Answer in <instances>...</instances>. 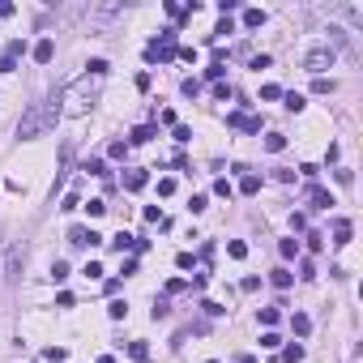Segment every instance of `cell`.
I'll list each match as a JSON object with an SVG mask.
<instances>
[{
    "mask_svg": "<svg viewBox=\"0 0 363 363\" xmlns=\"http://www.w3.org/2000/svg\"><path fill=\"white\" fill-rule=\"evenodd\" d=\"M303 69H308V73H325V69H333V47H316V52H308Z\"/></svg>",
    "mask_w": 363,
    "mask_h": 363,
    "instance_id": "cell-1",
    "label": "cell"
},
{
    "mask_svg": "<svg viewBox=\"0 0 363 363\" xmlns=\"http://www.w3.org/2000/svg\"><path fill=\"white\" fill-rule=\"evenodd\" d=\"M43 124H47V116H43L39 107H34L30 116H26V120H21V124H17V137H34V133H39Z\"/></svg>",
    "mask_w": 363,
    "mask_h": 363,
    "instance_id": "cell-2",
    "label": "cell"
},
{
    "mask_svg": "<svg viewBox=\"0 0 363 363\" xmlns=\"http://www.w3.org/2000/svg\"><path fill=\"white\" fill-rule=\"evenodd\" d=\"M69 239H73V244H98L103 235H98V231H85V226H73V231H69Z\"/></svg>",
    "mask_w": 363,
    "mask_h": 363,
    "instance_id": "cell-3",
    "label": "cell"
},
{
    "mask_svg": "<svg viewBox=\"0 0 363 363\" xmlns=\"http://www.w3.org/2000/svg\"><path fill=\"white\" fill-rule=\"evenodd\" d=\"M333 244H351V222H346V218L333 222Z\"/></svg>",
    "mask_w": 363,
    "mask_h": 363,
    "instance_id": "cell-4",
    "label": "cell"
},
{
    "mask_svg": "<svg viewBox=\"0 0 363 363\" xmlns=\"http://www.w3.org/2000/svg\"><path fill=\"white\" fill-rule=\"evenodd\" d=\"M231 124L235 128H248V133H261V120H256V116H231Z\"/></svg>",
    "mask_w": 363,
    "mask_h": 363,
    "instance_id": "cell-5",
    "label": "cell"
},
{
    "mask_svg": "<svg viewBox=\"0 0 363 363\" xmlns=\"http://www.w3.org/2000/svg\"><path fill=\"white\" fill-rule=\"evenodd\" d=\"M52 56H56V47H52V39H43V43H39V47H34V60H39V64H47V60H52Z\"/></svg>",
    "mask_w": 363,
    "mask_h": 363,
    "instance_id": "cell-6",
    "label": "cell"
},
{
    "mask_svg": "<svg viewBox=\"0 0 363 363\" xmlns=\"http://www.w3.org/2000/svg\"><path fill=\"white\" fill-rule=\"evenodd\" d=\"M312 201H316V210H329V205H333V192H325V188H312Z\"/></svg>",
    "mask_w": 363,
    "mask_h": 363,
    "instance_id": "cell-7",
    "label": "cell"
},
{
    "mask_svg": "<svg viewBox=\"0 0 363 363\" xmlns=\"http://www.w3.org/2000/svg\"><path fill=\"white\" fill-rule=\"evenodd\" d=\"M111 248H116V252H124V248H137V239H133L128 231H120L116 239H111Z\"/></svg>",
    "mask_w": 363,
    "mask_h": 363,
    "instance_id": "cell-8",
    "label": "cell"
},
{
    "mask_svg": "<svg viewBox=\"0 0 363 363\" xmlns=\"http://www.w3.org/2000/svg\"><path fill=\"white\" fill-rule=\"evenodd\" d=\"M124 188H133V192H137V188H145V171H128Z\"/></svg>",
    "mask_w": 363,
    "mask_h": 363,
    "instance_id": "cell-9",
    "label": "cell"
},
{
    "mask_svg": "<svg viewBox=\"0 0 363 363\" xmlns=\"http://www.w3.org/2000/svg\"><path fill=\"white\" fill-rule=\"evenodd\" d=\"M149 137H154V124H141V128H133V141H137V145H145Z\"/></svg>",
    "mask_w": 363,
    "mask_h": 363,
    "instance_id": "cell-10",
    "label": "cell"
},
{
    "mask_svg": "<svg viewBox=\"0 0 363 363\" xmlns=\"http://www.w3.org/2000/svg\"><path fill=\"white\" fill-rule=\"evenodd\" d=\"M226 252H231V256H235V261H244V256H248V248H244V244H239V239H231V244H226Z\"/></svg>",
    "mask_w": 363,
    "mask_h": 363,
    "instance_id": "cell-11",
    "label": "cell"
},
{
    "mask_svg": "<svg viewBox=\"0 0 363 363\" xmlns=\"http://www.w3.org/2000/svg\"><path fill=\"white\" fill-rule=\"evenodd\" d=\"M282 145H287V141H282V133H269V137H265V149H274V154H278Z\"/></svg>",
    "mask_w": 363,
    "mask_h": 363,
    "instance_id": "cell-12",
    "label": "cell"
},
{
    "mask_svg": "<svg viewBox=\"0 0 363 363\" xmlns=\"http://www.w3.org/2000/svg\"><path fill=\"white\" fill-rule=\"evenodd\" d=\"M256 188H261V180H256V175H244V184H239V192H248V197H252Z\"/></svg>",
    "mask_w": 363,
    "mask_h": 363,
    "instance_id": "cell-13",
    "label": "cell"
},
{
    "mask_svg": "<svg viewBox=\"0 0 363 363\" xmlns=\"http://www.w3.org/2000/svg\"><path fill=\"white\" fill-rule=\"evenodd\" d=\"M290 325H295V333H308V329H312L308 316H290Z\"/></svg>",
    "mask_w": 363,
    "mask_h": 363,
    "instance_id": "cell-14",
    "label": "cell"
},
{
    "mask_svg": "<svg viewBox=\"0 0 363 363\" xmlns=\"http://www.w3.org/2000/svg\"><path fill=\"white\" fill-rule=\"evenodd\" d=\"M244 21H248V26H261V21H265V13H261V9H248Z\"/></svg>",
    "mask_w": 363,
    "mask_h": 363,
    "instance_id": "cell-15",
    "label": "cell"
},
{
    "mask_svg": "<svg viewBox=\"0 0 363 363\" xmlns=\"http://www.w3.org/2000/svg\"><path fill=\"white\" fill-rule=\"evenodd\" d=\"M43 359H47V363H60L64 351H60V346H47V351H43Z\"/></svg>",
    "mask_w": 363,
    "mask_h": 363,
    "instance_id": "cell-16",
    "label": "cell"
},
{
    "mask_svg": "<svg viewBox=\"0 0 363 363\" xmlns=\"http://www.w3.org/2000/svg\"><path fill=\"white\" fill-rule=\"evenodd\" d=\"M52 278H56V282H64V278H69V265H64V261H56V265H52Z\"/></svg>",
    "mask_w": 363,
    "mask_h": 363,
    "instance_id": "cell-17",
    "label": "cell"
},
{
    "mask_svg": "<svg viewBox=\"0 0 363 363\" xmlns=\"http://www.w3.org/2000/svg\"><path fill=\"white\" fill-rule=\"evenodd\" d=\"M274 287H290V274H287V269H274Z\"/></svg>",
    "mask_w": 363,
    "mask_h": 363,
    "instance_id": "cell-18",
    "label": "cell"
},
{
    "mask_svg": "<svg viewBox=\"0 0 363 363\" xmlns=\"http://www.w3.org/2000/svg\"><path fill=\"white\" fill-rule=\"evenodd\" d=\"M103 210H107L103 201H90V205H85V214H90V218H103Z\"/></svg>",
    "mask_w": 363,
    "mask_h": 363,
    "instance_id": "cell-19",
    "label": "cell"
},
{
    "mask_svg": "<svg viewBox=\"0 0 363 363\" xmlns=\"http://www.w3.org/2000/svg\"><path fill=\"white\" fill-rule=\"evenodd\" d=\"M261 346H265V351H274V346H282V338H278V333H265V338H261Z\"/></svg>",
    "mask_w": 363,
    "mask_h": 363,
    "instance_id": "cell-20",
    "label": "cell"
},
{
    "mask_svg": "<svg viewBox=\"0 0 363 363\" xmlns=\"http://www.w3.org/2000/svg\"><path fill=\"white\" fill-rule=\"evenodd\" d=\"M0 73H13V56H0Z\"/></svg>",
    "mask_w": 363,
    "mask_h": 363,
    "instance_id": "cell-21",
    "label": "cell"
},
{
    "mask_svg": "<svg viewBox=\"0 0 363 363\" xmlns=\"http://www.w3.org/2000/svg\"><path fill=\"white\" fill-rule=\"evenodd\" d=\"M239 363H256V359H252V355H248V359H239Z\"/></svg>",
    "mask_w": 363,
    "mask_h": 363,
    "instance_id": "cell-22",
    "label": "cell"
}]
</instances>
